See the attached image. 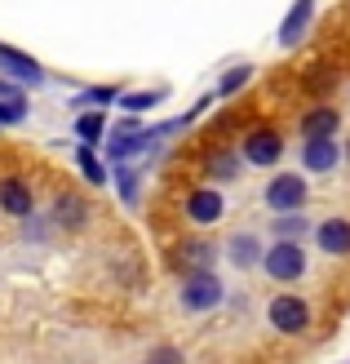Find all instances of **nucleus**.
Masks as SVG:
<instances>
[{
    "mask_svg": "<svg viewBox=\"0 0 350 364\" xmlns=\"http://www.w3.org/2000/svg\"><path fill=\"white\" fill-rule=\"evenodd\" d=\"M306 267H310V258H306L302 240H275L262 249V271L275 284H297L306 276Z\"/></svg>",
    "mask_w": 350,
    "mask_h": 364,
    "instance_id": "nucleus-1",
    "label": "nucleus"
},
{
    "mask_svg": "<svg viewBox=\"0 0 350 364\" xmlns=\"http://www.w3.org/2000/svg\"><path fill=\"white\" fill-rule=\"evenodd\" d=\"M222 280L213 276V271H195V276H182V289H177V302L187 316H209L222 306Z\"/></svg>",
    "mask_w": 350,
    "mask_h": 364,
    "instance_id": "nucleus-2",
    "label": "nucleus"
},
{
    "mask_svg": "<svg viewBox=\"0 0 350 364\" xmlns=\"http://www.w3.org/2000/svg\"><path fill=\"white\" fill-rule=\"evenodd\" d=\"M266 324L280 338H302L310 329V302L297 294H275L266 302Z\"/></svg>",
    "mask_w": 350,
    "mask_h": 364,
    "instance_id": "nucleus-3",
    "label": "nucleus"
},
{
    "mask_svg": "<svg viewBox=\"0 0 350 364\" xmlns=\"http://www.w3.org/2000/svg\"><path fill=\"white\" fill-rule=\"evenodd\" d=\"M280 156H284V134L275 124H257V129H248L239 138V160L244 165L270 169V165H280Z\"/></svg>",
    "mask_w": 350,
    "mask_h": 364,
    "instance_id": "nucleus-4",
    "label": "nucleus"
},
{
    "mask_svg": "<svg viewBox=\"0 0 350 364\" xmlns=\"http://www.w3.org/2000/svg\"><path fill=\"white\" fill-rule=\"evenodd\" d=\"M262 200H266V209H270V213L306 209V200H310V182H306L302 173H275V178L266 182Z\"/></svg>",
    "mask_w": 350,
    "mask_h": 364,
    "instance_id": "nucleus-5",
    "label": "nucleus"
},
{
    "mask_svg": "<svg viewBox=\"0 0 350 364\" xmlns=\"http://www.w3.org/2000/svg\"><path fill=\"white\" fill-rule=\"evenodd\" d=\"M146 151V129H142V120L138 116H124L116 129H111V138H106V160L111 165H124L128 156H142Z\"/></svg>",
    "mask_w": 350,
    "mask_h": 364,
    "instance_id": "nucleus-6",
    "label": "nucleus"
},
{
    "mask_svg": "<svg viewBox=\"0 0 350 364\" xmlns=\"http://www.w3.org/2000/svg\"><path fill=\"white\" fill-rule=\"evenodd\" d=\"M182 213H187L191 227H213V223H222L226 200H222V191H217V187H195L187 200H182Z\"/></svg>",
    "mask_w": 350,
    "mask_h": 364,
    "instance_id": "nucleus-7",
    "label": "nucleus"
},
{
    "mask_svg": "<svg viewBox=\"0 0 350 364\" xmlns=\"http://www.w3.org/2000/svg\"><path fill=\"white\" fill-rule=\"evenodd\" d=\"M89 218H94V209H89V200L80 191H62L53 196V209H49V223L58 231H84Z\"/></svg>",
    "mask_w": 350,
    "mask_h": 364,
    "instance_id": "nucleus-8",
    "label": "nucleus"
},
{
    "mask_svg": "<svg viewBox=\"0 0 350 364\" xmlns=\"http://www.w3.org/2000/svg\"><path fill=\"white\" fill-rule=\"evenodd\" d=\"M0 213L5 218H31L35 213V196H31V187H27V178H18V173H5L0 178Z\"/></svg>",
    "mask_w": 350,
    "mask_h": 364,
    "instance_id": "nucleus-9",
    "label": "nucleus"
},
{
    "mask_svg": "<svg viewBox=\"0 0 350 364\" xmlns=\"http://www.w3.org/2000/svg\"><path fill=\"white\" fill-rule=\"evenodd\" d=\"M310 23H315V0H292V9L284 14V23H280V31H275V41H280L284 49H297V45L306 41Z\"/></svg>",
    "mask_w": 350,
    "mask_h": 364,
    "instance_id": "nucleus-10",
    "label": "nucleus"
},
{
    "mask_svg": "<svg viewBox=\"0 0 350 364\" xmlns=\"http://www.w3.org/2000/svg\"><path fill=\"white\" fill-rule=\"evenodd\" d=\"M0 71L13 80V85H45V67L31 58V53L13 49V45H0Z\"/></svg>",
    "mask_w": 350,
    "mask_h": 364,
    "instance_id": "nucleus-11",
    "label": "nucleus"
},
{
    "mask_svg": "<svg viewBox=\"0 0 350 364\" xmlns=\"http://www.w3.org/2000/svg\"><path fill=\"white\" fill-rule=\"evenodd\" d=\"M169 262H173V271H182V276H195V271H213L217 249L209 240H182Z\"/></svg>",
    "mask_w": 350,
    "mask_h": 364,
    "instance_id": "nucleus-12",
    "label": "nucleus"
},
{
    "mask_svg": "<svg viewBox=\"0 0 350 364\" xmlns=\"http://www.w3.org/2000/svg\"><path fill=\"white\" fill-rule=\"evenodd\" d=\"M315 245H319V253H328V258H350V218H341V213L324 218L315 227Z\"/></svg>",
    "mask_w": 350,
    "mask_h": 364,
    "instance_id": "nucleus-13",
    "label": "nucleus"
},
{
    "mask_svg": "<svg viewBox=\"0 0 350 364\" xmlns=\"http://www.w3.org/2000/svg\"><path fill=\"white\" fill-rule=\"evenodd\" d=\"M337 129H341V112L328 107V102L310 107V112L302 116V142H310V138H337Z\"/></svg>",
    "mask_w": 350,
    "mask_h": 364,
    "instance_id": "nucleus-14",
    "label": "nucleus"
},
{
    "mask_svg": "<svg viewBox=\"0 0 350 364\" xmlns=\"http://www.w3.org/2000/svg\"><path fill=\"white\" fill-rule=\"evenodd\" d=\"M226 262L235 271H253V267H262V240H257L253 231H235L231 240H226Z\"/></svg>",
    "mask_w": 350,
    "mask_h": 364,
    "instance_id": "nucleus-15",
    "label": "nucleus"
},
{
    "mask_svg": "<svg viewBox=\"0 0 350 364\" xmlns=\"http://www.w3.org/2000/svg\"><path fill=\"white\" fill-rule=\"evenodd\" d=\"M337 160H341V147H337L333 138H310V142H302V165L310 173H333Z\"/></svg>",
    "mask_w": 350,
    "mask_h": 364,
    "instance_id": "nucleus-16",
    "label": "nucleus"
},
{
    "mask_svg": "<svg viewBox=\"0 0 350 364\" xmlns=\"http://www.w3.org/2000/svg\"><path fill=\"white\" fill-rule=\"evenodd\" d=\"M76 169L84 173L89 187H106V182H111V165H106V160L89 147V142H80V147H76Z\"/></svg>",
    "mask_w": 350,
    "mask_h": 364,
    "instance_id": "nucleus-17",
    "label": "nucleus"
},
{
    "mask_svg": "<svg viewBox=\"0 0 350 364\" xmlns=\"http://www.w3.org/2000/svg\"><path fill=\"white\" fill-rule=\"evenodd\" d=\"M239 165H244V160H239V151H213V156L204 160V178H209V182H235V178H239Z\"/></svg>",
    "mask_w": 350,
    "mask_h": 364,
    "instance_id": "nucleus-18",
    "label": "nucleus"
},
{
    "mask_svg": "<svg viewBox=\"0 0 350 364\" xmlns=\"http://www.w3.org/2000/svg\"><path fill=\"white\" fill-rule=\"evenodd\" d=\"M270 231H275V240H302V235H310V218H306L302 209L275 213V218H270Z\"/></svg>",
    "mask_w": 350,
    "mask_h": 364,
    "instance_id": "nucleus-19",
    "label": "nucleus"
},
{
    "mask_svg": "<svg viewBox=\"0 0 350 364\" xmlns=\"http://www.w3.org/2000/svg\"><path fill=\"white\" fill-rule=\"evenodd\" d=\"M102 138H106V112H80V116H76V142L98 147Z\"/></svg>",
    "mask_w": 350,
    "mask_h": 364,
    "instance_id": "nucleus-20",
    "label": "nucleus"
},
{
    "mask_svg": "<svg viewBox=\"0 0 350 364\" xmlns=\"http://www.w3.org/2000/svg\"><path fill=\"white\" fill-rule=\"evenodd\" d=\"M128 116H138V112H151V107H160L164 102V89H128V94H120L116 98Z\"/></svg>",
    "mask_w": 350,
    "mask_h": 364,
    "instance_id": "nucleus-21",
    "label": "nucleus"
},
{
    "mask_svg": "<svg viewBox=\"0 0 350 364\" xmlns=\"http://www.w3.org/2000/svg\"><path fill=\"white\" fill-rule=\"evenodd\" d=\"M116 98H120L116 85H89V89H80V94L71 98V107H76V112H80V107H98V112H102V107H111Z\"/></svg>",
    "mask_w": 350,
    "mask_h": 364,
    "instance_id": "nucleus-22",
    "label": "nucleus"
},
{
    "mask_svg": "<svg viewBox=\"0 0 350 364\" xmlns=\"http://www.w3.org/2000/svg\"><path fill=\"white\" fill-rule=\"evenodd\" d=\"M111 182H116V191H120V205H124V209H133V205H138V191H142V187H138V173L120 165V169L111 173Z\"/></svg>",
    "mask_w": 350,
    "mask_h": 364,
    "instance_id": "nucleus-23",
    "label": "nucleus"
},
{
    "mask_svg": "<svg viewBox=\"0 0 350 364\" xmlns=\"http://www.w3.org/2000/svg\"><path fill=\"white\" fill-rule=\"evenodd\" d=\"M248 76H253V67H248V63H244V67H231L226 76H222V85H217V98H231L235 89H244Z\"/></svg>",
    "mask_w": 350,
    "mask_h": 364,
    "instance_id": "nucleus-24",
    "label": "nucleus"
},
{
    "mask_svg": "<svg viewBox=\"0 0 350 364\" xmlns=\"http://www.w3.org/2000/svg\"><path fill=\"white\" fill-rule=\"evenodd\" d=\"M0 102H13V107H27V94H23V89H18L13 80H5V76H0Z\"/></svg>",
    "mask_w": 350,
    "mask_h": 364,
    "instance_id": "nucleus-25",
    "label": "nucleus"
},
{
    "mask_svg": "<svg viewBox=\"0 0 350 364\" xmlns=\"http://www.w3.org/2000/svg\"><path fill=\"white\" fill-rule=\"evenodd\" d=\"M151 364H182V351H177V347H160V351L151 355Z\"/></svg>",
    "mask_w": 350,
    "mask_h": 364,
    "instance_id": "nucleus-26",
    "label": "nucleus"
},
{
    "mask_svg": "<svg viewBox=\"0 0 350 364\" xmlns=\"http://www.w3.org/2000/svg\"><path fill=\"white\" fill-rule=\"evenodd\" d=\"M346 160H350V142H346Z\"/></svg>",
    "mask_w": 350,
    "mask_h": 364,
    "instance_id": "nucleus-27",
    "label": "nucleus"
},
{
    "mask_svg": "<svg viewBox=\"0 0 350 364\" xmlns=\"http://www.w3.org/2000/svg\"><path fill=\"white\" fill-rule=\"evenodd\" d=\"M146 364H151V360H146Z\"/></svg>",
    "mask_w": 350,
    "mask_h": 364,
    "instance_id": "nucleus-28",
    "label": "nucleus"
}]
</instances>
